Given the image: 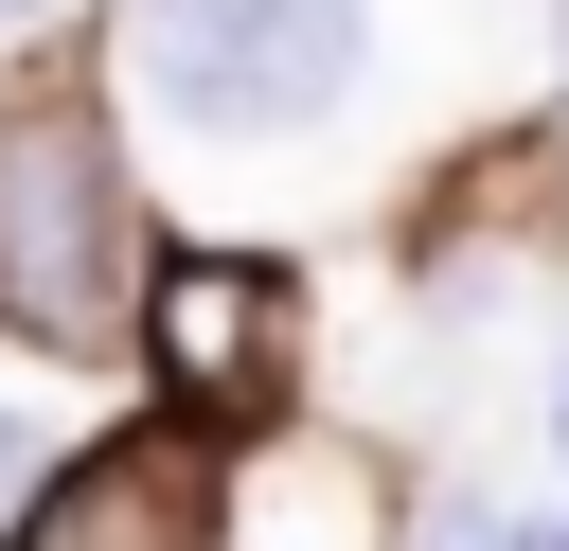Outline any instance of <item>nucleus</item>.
<instances>
[{"mask_svg":"<svg viewBox=\"0 0 569 551\" xmlns=\"http://www.w3.org/2000/svg\"><path fill=\"white\" fill-rule=\"evenodd\" d=\"M142 302V213H124V142L89 89L0 107V320L53 355H107Z\"/></svg>","mask_w":569,"mask_h":551,"instance_id":"f257e3e1","label":"nucleus"},{"mask_svg":"<svg viewBox=\"0 0 569 551\" xmlns=\"http://www.w3.org/2000/svg\"><path fill=\"white\" fill-rule=\"evenodd\" d=\"M107 53H124V89H142L160 124L267 142V124H338L373 18H356V0H142Z\"/></svg>","mask_w":569,"mask_h":551,"instance_id":"f03ea898","label":"nucleus"},{"mask_svg":"<svg viewBox=\"0 0 569 551\" xmlns=\"http://www.w3.org/2000/svg\"><path fill=\"white\" fill-rule=\"evenodd\" d=\"M124 338H142V373H160L178 444H231V427L284 409V338H302V302H284V267H249V249H178V267H142Z\"/></svg>","mask_w":569,"mask_h":551,"instance_id":"7ed1b4c3","label":"nucleus"},{"mask_svg":"<svg viewBox=\"0 0 569 551\" xmlns=\"http://www.w3.org/2000/svg\"><path fill=\"white\" fill-rule=\"evenodd\" d=\"M0 551H213V462L178 427H124V444H71Z\"/></svg>","mask_w":569,"mask_h":551,"instance_id":"20e7f679","label":"nucleus"},{"mask_svg":"<svg viewBox=\"0 0 569 551\" xmlns=\"http://www.w3.org/2000/svg\"><path fill=\"white\" fill-rule=\"evenodd\" d=\"M409 551H516V515H498V498H445V515H427Z\"/></svg>","mask_w":569,"mask_h":551,"instance_id":"39448f33","label":"nucleus"},{"mask_svg":"<svg viewBox=\"0 0 569 551\" xmlns=\"http://www.w3.org/2000/svg\"><path fill=\"white\" fill-rule=\"evenodd\" d=\"M516 551H569V515H551V533H516Z\"/></svg>","mask_w":569,"mask_h":551,"instance_id":"423d86ee","label":"nucleus"},{"mask_svg":"<svg viewBox=\"0 0 569 551\" xmlns=\"http://www.w3.org/2000/svg\"><path fill=\"white\" fill-rule=\"evenodd\" d=\"M551 444H569V391H551Z\"/></svg>","mask_w":569,"mask_h":551,"instance_id":"0eeeda50","label":"nucleus"},{"mask_svg":"<svg viewBox=\"0 0 569 551\" xmlns=\"http://www.w3.org/2000/svg\"><path fill=\"white\" fill-rule=\"evenodd\" d=\"M0 18H53V0H0Z\"/></svg>","mask_w":569,"mask_h":551,"instance_id":"6e6552de","label":"nucleus"}]
</instances>
